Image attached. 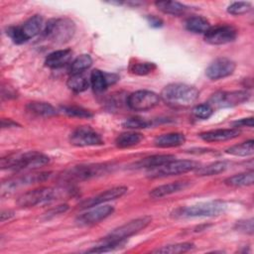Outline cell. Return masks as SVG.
Segmentation results:
<instances>
[{
    "mask_svg": "<svg viewBox=\"0 0 254 254\" xmlns=\"http://www.w3.org/2000/svg\"><path fill=\"white\" fill-rule=\"evenodd\" d=\"M186 142V137L183 133L173 132L159 135L154 140V145L159 148H173L182 146Z\"/></svg>",
    "mask_w": 254,
    "mask_h": 254,
    "instance_id": "cell-23",
    "label": "cell"
},
{
    "mask_svg": "<svg viewBox=\"0 0 254 254\" xmlns=\"http://www.w3.org/2000/svg\"><path fill=\"white\" fill-rule=\"evenodd\" d=\"M51 176V172H39V173H31V174H25L20 177L9 179L1 184V195H8L15 191L16 190L43 183L47 181Z\"/></svg>",
    "mask_w": 254,
    "mask_h": 254,
    "instance_id": "cell-9",
    "label": "cell"
},
{
    "mask_svg": "<svg viewBox=\"0 0 254 254\" xmlns=\"http://www.w3.org/2000/svg\"><path fill=\"white\" fill-rule=\"evenodd\" d=\"M254 183V172L251 170L249 172L240 173L228 177L224 180V184L229 187H248L252 186Z\"/></svg>",
    "mask_w": 254,
    "mask_h": 254,
    "instance_id": "cell-27",
    "label": "cell"
},
{
    "mask_svg": "<svg viewBox=\"0 0 254 254\" xmlns=\"http://www.w3.org/2000/svg\"><path fill=\"white\" fill-rule=\"evenodd\" d=\"M151 221H152V218L147 215L132 219L124 223L123 225H120L119 227L110 231L104 240H110V241L126 240L127 238L145 229L151 223Z\"/></svg>",
    "mask_w": 254,
    "mask_h": 254,
    "instance_id": "cell-10",
    "label": "cell"
},
{
    "mask_svg": "<svg viewBox=\"0 0 254 254\" xmlns=\"http://www.w3.org/2000/svg\"><path fill=\"white\" fill-rule=\"evenodd\" d=\"M214 109L208 103L197 104L192 108V114L198 119H208L213 114Z\"/></svg>",
    "mask_w": 254,
    "mask_h": 254,
    "instance_id": "cell-39",
    "label": "cell"
},
{
    "mask_svg": "<svg viewBox=\"0 0 254 254\" xmlns=\"http://www.w3.org/2000/svg\"><path fill=\"white\" fill-rule=\"evenodd\" d=\"M75 33L74 22L66 17L51 19L45 27L44 34L56 44H64L70 41Z\"/></svg>",
    "mask_w": 254,
    "mask_h": 254,
    "instance_id": "cell-5",
    "label": "cell"
},
{
    "mask_svg": "<svg viewBox=\"0 0 254 254\" xmlns=\"http://www.w3.org/2000/svg\"><path fill=\"white\" fill-rule=\"evenodd\" d=\"M156 67L157 66L154 63H149V62L136 63L130 66V71L137 75H146L151 73L153 70H155Z\"/></svg>",
    "mask_w": 254,
    "mask_h": 254,
    "instance_id": "cell-37",
    "label": "cell"
},
{
    "mask_svg": "<svg viewBox=\"0 0 254 254\" xmlns=\"http://www.w3.org/2000/svg\"><path fill=\"white\" fill-rule=\"evenodd\" d=\"M43 17L34 15L25 21L21 26H12L7 29V35L15 44H23L37 36L43 28Z\"/></svg>",
    "mask_w": 254,
    "mask_h": 254,
    "instance_id": "cell-8",
    "label": "cell"
},
{
    "mask_svg": "<svg viewBox=\"0 0 254 254\" xmlns=\"http://www.w3.org/2000/svg\"><path fill=\"white\" fill-rule=\"evenodd\" d=\"M16 126H20L17 122L13 121L12 119L9 118H3L1 120V128L5 129V128H12V127H16Z\"/></svg>",
    "mask_w": 254,
    "mask_h": 254,
    "instance_id": "cell-43",
    "label": "cell"
},
{
    "mask_svg": "<svg viewBox=\"0 0 254 254\" xmlns=\"http://www.w3.org/2000/svg\"><path fill=\"white\" fill-rule=\"evenodd\" d=\"M118 77L114 74L105 73L99 69H93L90 73V85L96 92H101L107 88V86L111 83H114Z\"/></svg>",
    "mask_w": 254,
    "mask_h": 254,
    "instance_id": "cell-20",
    "label": "cell"
},
{
    "mask_svg": "<svg viewBox=\"0 0 254 254\" xmlns=\"http://www.w3.org/2000/svg\"><path fill=\"white\" fill-rule=\"evenodd\" d=\"M92 64V59L89 55H80L75 60H73L69 66V72L71 74L82 73L84 70L88 69Z\"/></svg>",
    "mask_w": 254,
    "mask_h": 254,
    "instance_id": "cell-32",
    "label": "cell"
},
{
    "mask_svg": "<svg viewBox=\"0 0 254 254\" xmlns=\"http://www.w3.org/2000/svg\"><path fill=\"white\" fill-rule=\"evenodd\" d=\"M253 117H248V118H242L239 120L234 121L233 127L234 128H238V127H253Z\"/></svg>",
    "mask_w": 254,
    "mask_h": 254,
    "instance_id": "cell-42",
    "label": "cell"
},
{
    "mask_svg": "<svg viewBox=\"0 0 254 254\" xmlns=\"http://www.w3.org/2000/svg\"><path fill=\"white\" fill-rule=\"evenodd\" d=\"M114 211V207L109 204L96 205L90 207L89 210L81 213L75 219V222L80 226L93 225L100 222L101 220L110 216Z\"/></svg>",
    "mask_w": 254,
    "mask_h": 254,
    "instance_id": "cell-15",
    "label": "cell"
},
{
    "mask_svg": "<svg viewBox=\"0 0 254 254\" xmlns=\"http://www.w3.org/2000/svg\"><path fill=\"white\" fill-rule=\"evenodd\" d=\"M235 227L237 230H239L241 232H244L247 234H252L253 233V219L250 218V219H246V220L237 221Z\"/></svg>",
    "mask_w": 254,
    "mask_h": 254,
    "instance_id": "cell-40",
    "label": "cell"
},
{
    "mask_svg": "<svg viewBox=\"0 0 254 254\" xmlns=\"http://www.w3.org/2000/svg\"><path fill=\"white\" fill-rule=\"evenodd\" d=\"M27 108L29 111H31L37 115L44 116V117H50V116H54L57 114L56 108L47 102L33 101L27 105Z\"/></svg>",
    "mask_w": 254,
    "mask_h": 254,
    "instance_id": "cell-31",
    "label": "cell"
},
{
    "mask_svg": "<svg viewBox=\"0 0 254 254\" xmlns=\"http://www.w3.org/2000/svg\"><path fill=\"white\" fill-rule=\"evenodd\" d=\"M127 190L128 189L124 186L113 187V188L108 189L94 196L86 198L85 200L80 202L79 207L82 209H85V208H90V207H93L96 205L104 204L107 201H110V200H113V199L123 196L127 192Z\"/></svg>",
    "mask_w": 254,
    "mask_h": 254,
    "instance_id": "cell-17",
    "label": "cell"
},
{
    "mask_svg": "<svg viewBox=\"0 0 254 254\" xmlns=\"http://www.w3.org/2000/svg\"><path fill=\"white\" fill-rule=\"evenodd\" d=\"M72 57V51L63 49L49 54L45 60V64L50 68H60L67 64Z\"/></svg>",
    "mask_w": 254,
    "mask_h": 254,
    "instance_id": "cell-21",
    "label": "cell"
},
{
    "mask_svg": "<svg viewBox=\"0 0 254 254\" xmlns=\"http://www.w3.org/2000/svg\"><path fill=\"white\" fill-rule=\"evenodd\" d=\"M66 84L68 88L71 89L72 91L82 92L89 87L90 81L82 73H78V74H71L68 77Z\"/></svg>",
    "mask_w": 254,
    "mask_h": 254,
    "instance_id": "cell-33",
    "label": "cell"
},
{
    "mask_svg": "<svg viewBox=\"0 0 254 254\" xmlns=\"http://www.w3.org/2000/svg\"><path fill=\"white\" fill-rule=\"evenodd\" d=\"M126 240H120V241H110L105 240V242L101 245H97L92 247L91 249H88L86 252L88 253H104V252H111L119 249L125 244Z\"/></svg>",
    "mask_w": 254,
    "mask_h": 254,
    "instance_id": "cell-34",
    "label": "cell"
},
{
    "mask_svg": "<svg viewBox=\"0 0 254 254\" xmlns=\"http://www.w3.org/2000/svg\"><path fill=\"white\" fill-rule=\"evenodd\" d=\"M67 209H68V205L67 204H61V205H58V206L48 210L46 212L45 216H46V218H51V217H53L55 215H59L61 213L65 212Z\"/></svg>",
    "mask_w": 254,
    "mask_h": 254,
    "instance_id": "cell-41",
    "label": "cell"
},
{
    "mask_svg": "<svg viewBox=\"0 0 254 254\" xmlns=\"http://www.w3.org/2000/svg\"><path fill=\"white\" fill-rule=\"evenodd\" d=\"M176 157L170 154H161V155H152L141 159L140 161L133 164L134 169H155L165 165L166 163L175 160Z\"/></svg>",
    "mask_w": 254,
    "mask_h": 254,
    "instance_id": "cell-22",
    "label": "cell"
},
{
    "mask_svg": "<svg viewBox=\"0 0 254 254\" xmlns=\"http://www.w3.org/2000/svg\"><path fill=\"white\" fill-rule=\"evenodd\" d=\"M227 204L222 200H211L198 202L196 204L181 207L176 210L178 217H213L223 214Z\"/></svg>",
    "mask_w": 254,
    "mask_h": 254,
    "instance_id": "cell-6",
    "label": "cell"
},
{
    "mask_svg": "<svg viewBox=\"0 0 254 254\" xmlns=\"http://www.w3.org/2000/svg\"><path fill=\"white\" fill-rule=\"evenodd\" d=\"M250 93L247 90L234 91H218L211 95L208 104L214 108L233 107L248 101Z\"/></svg>",
    "mask_w": 254,
    "mask_h": 254,
    "instance_id": "cell-11",
    "label": "cell"
},
{
    "mask_svg": "<svg viewBox=\"0 0 254 254\" xmlns=\"http://www.w3.org/2000/svg\"><path fill=\"white\" fill-rule=\"evenodd\" d=\"M194 248V244L190 242H183V243H176L171 245L162 246L153 250V253H163V254H179L190 251Z\"/></svg>",
    "mask_w": 254,
    "mask_h": 254,
    "instance_id": "cell-30",
    "label": "cell"
},
{
    "mask_svg": "<svg viewBox=\"0 0 254 254\" xmlns=\"http://www.w3.org/2000/svg\"><path fill=\"white\" fill-rule=\"evenodd\" d=\"M226 154L236 157H247L254 153V141L248 140L237 145H233L225 150Z\"/></svg>",
    "mask_w": 254,
    "mask_h": 254,
    "instance_id": "cell-29",
    "label": "cell"
},
{
    "mask_svg": "<svg viewBox=\"0 0 254 254\" xmlns=\"http://www.w3.org/2000/svg\"><path fill=\"white\" fill-rule=\"evenodd\" d=\"M69 142L76 147L99 146L103 144L101 136L90 126H78L69 135Z\"/></svg>",
    "mask_w": 254,
    "mask_h": 254,
    "instance_id": "cell-13",
    "label": "cell"
},
{
    "mask_svg": "<svg viewBox=\"0 0 254 254\" xmlns=\"http://www.w3.org/2000/svg\"><path fill=\"white\" fill-rule=\"evenodd\" d=\"M122 125L123 127L127 129H132V130L144 129V128L150 127L152 125V121L142 117H131V118H128L126 121H124Z\"/></svg>",
    "mask_w": 254,
    "mask_h": 254,
    "instance_id": "cell-36",
    "label": "cell"
},
{
    "mask_svg": "<svg viewBox=\"0 0 254 254\" xmlns=\"http://www.w3.org/2000/svg\"><path fill=\"white\" fill-rule=\"evenodd\" d=\"M63 111L70 116V117H78V118H91L93 116L92 112L77 105H68V106H64Z\"/></svg>",
    "mask_w": 254,
    "mask_h": 254,
    "instance_id": "cell-35",
    "label": "cell"
},
{
    "mask_svg": "<svg viewBox=\"0 0 254 254\" xmlns=\"http://www.w3.org/2000/svg\"><path fill=\"white\" fill-rule=\"evenodd\" d=\"M236 68L235 63L228 58L214 60L206 68L205 74L211 80H218L231 75Z\"/></svg>",
    "mask_w": 254,
    "mask_h": 254,
    "instance_id": "cell-16",
    "label": "cell"
},
{
    "mask_svg": "<svg viewBox=\"0 0 254 254\" xmlns=\"http://www.w3.org/2000/svg\"><path fill=\"white\" fill-rule=\"evenodd\" d=\"M251 8H252V6H251L250 2L239 1V2L231 3L227 8V12L231 15L239 16V15H243L245 13H248L251 10Z\"/></svg>",
    "mask_w": 254,
    "mask_h": 254,
    "instance_id": "cell-38",
    "label": "cell"
},
{
    "mask_svg": "<svg viewBox=\"0 0 254 254\" xmlns=\"http://www.w3.org/2000/svg\"><path fill=\"white\" fill-rule=\"evenodd\" d=\"M155 6L159 11L173 16L183 15L189 10L188 6L177 1H157L155 2Z\"/></svg>",
    "mask_w": 254,
    "mask_h": 254,
    "instance_id": "cell-25",
    "label": "cell"
},
{
    "mask_svg": "<svg viewBox=\"0 0 254 254\" xmlns=\"http://www.w3.org/2000/svg\"><path fill=\"white\" fill-rule=\"evenodd\" d=\"M13 216H14V211H12V210H10V209H8V210H3V211L1 212V221L3 222V221H5V220H7V219L12 218Z\"/></svg>",
    "mask_w": 254,
    "mask_h": 254,
    "instance_id": "cell-45",
    "label": "cell"
},
{
    "mask_svg": "<svg viewBox=\"0 0 254 254\" xmlns=\"http://www.w3.org/2000/svg\"><path fill=\"white\" fill-rule=\"evenodd\" d=\"M147 19H148L149 24H150L152 27L158 28V27L163 26V21H162V19H160V18H158V17H156V16H148Z\"/></svg>",
    "mask_w": 254,
    "mask_h": 254,
    "instance_id": "cell-44",
    "label": "cell"
},
{
    "mask_svg": "<svg viewBox=\"0 0 254 254\" xmlns=\"http://www.w3.org/2000/svg\"><path fill=\"white\" fill-rule=\"evenodd\" d=\"M190 185V182H188V181H178V182L162 185L153 189L150 191V196L153 198H161V197L182 191L187 188H189Z\"/></svg>",
    "mask_w": 254,
    "mask_h": 254,
    "instance_id": "cell-19",
    "label": "cell"
},
{
    "mask_svg": "<svg viewBox=\"0 0 254 254\" xmlns=\"http://www.w3.org/2000/svg\"><path fill=\"white\" fill-rule=\"evenodd\" d=\"M199 167H200L199 163L193 160H176L175 159L166 163L161 167L148 170L147 176L150 179L178 176V175L189 173L190 171H194Z\"/></svg>",
    "mask_w": 254,
    "mask_h": 254,
    "instance_id": "cell-7",
    "label": "cell"
},
{
    "mask_svg": "<svg viewBox=\"0 0 254 254\" xmlns=\"http://www.w3.org/2000/svg\"><path fill=\"white\" fill-rule=\"evenodd\" d=\"M143 138H144L143 134L136 131L124 132L116 137L115 145L121 149L130 148L138 145L143 140Z\"/></svg>",
    "mask_w": 254,
    "mask_h": 254,
    "instance_id": "cell-26",
    "label": "cell"
},
{
    "mask_svg": "<svg viewBox=\"0 0 254 254\" xmlns=\"http://www.w3.org/2000/svg\"><path fill=\"white\" fill-rule=\"evenodd\" d=\"M241 131L238 128H226V129H215L205 131L199 134V138L205 142H222L232 140L239 137Z\"/></svg>",
    "mask_w": 254,
    "mask_h": 254,
    "instance_id": "cell-18",
    "label": "cell"
},
{
    "mask_svg": "<svg viewBox=\"0 0 254 254\" xmlns=\"http://www.w3.org/2000/svg\"><path fill=\"white\" fill-rule=\"evenodd\" d=\"M160 95L151 90H137L127 97V105L134 111H147L159 105Z\"/></svg>",
    "mask_w": 254,
    "mask_h": 254,
    "instance_id": "cell-12",
    "label": "cell"
},
{
    "mask_svg": "<svg viewBox=\"0 0 254 254\" xmlns=\"http://www.w3.org/2000/svg\"><path fill=\"white\" fill-rule=\"evenodd\" d=\"M113 166L107 163L100 164H86L71 167L65 170L60 179L67 183H75L90 180L93 178H98L108 174L112 170Z\"/></svg>",
    "mask_w": 254,
    "mask_h": 254,
    "instance_id": "cell-4",
    "label": "cell"
},
{
    "mask_svg": "<svg viewBox=\"0 0 254 254\" xmlns=\"http://www.w3.org/2000/svg\"><path fill=\"white\" fill-rule=\"evenodd\" d=\"M230 162L228 161H217L214 163H211L204 167H199L195 170V174L200 177L205 176H215L220 173L225 172L230 167Z\"/></svg>",
    "mask_w": 254,
    "mask_h": 254,
    "instance_id": "cell-28",
    "label": "cell"
},
{
    "mask_svg": "<svg viewBox=\"0 0 254 254\" xmlns=\"http://www.w3.org/2000/svg\"><path fill=\"white\" fill-rule=\"evenodd\" d=\"M237 37V30L231 25H217L210 27L204 34V41L210 45L219 46L233 42Z\"/></svg>",
    "mask_w": 254,
    "mask_h": 254,
    "instance_id": "cell-14",
    "label": "cell"
},
{
    "mask_svg": "<svg viewBox=\"0 0 254 254\" xmlns=\"http://www.w3.org/2000/svg\"><path fill=\"white\" fill-rule=\"evenodd\" d=\"M199 91L187 83H170L161 91V99L172 107H188L196 101Z\"/></svg>",
    "mask_w": 254,
    "mask_h": 254,
    "instance_id": "cell-1",
    "label": "cell"
},
{
    "mask_svg": "<svg viewBox=\"0 0 254 254\" xmlns=\"http://www.w3.org/2000/svg\"><path fill=\"white\" fill-rule=\"evenodd\" d=\"M71 188H38L22 193L16 203L20 207H32L43 203H49L65 195L72 194Z\"/></svg>",
    "mask_w": 254,
    "mask_h": 254,
    "instance_id": "cell-2",
    "label": "cell"
},
{
    "mask_svg": "<svg viewBox=\"0 0 254 254\" xmlns=\"http://www.w3.org/2000/svg\"><path fill=\"white\" fill-rule=\"evenodd\" d=\"M50 162V158L40 152L30 151L25 153H17L8 155L1 159L2 170H33L41 168Z\"/></svg>",
    "mask_w": 254,
    "mask_h": 254,
    "instance_id": "cell-3",
    "label": "cell"
},
{
    "mask_svg": "<svg viewBox=\"0 0 254 254\" xmlns=\"http://www.w3.org/2000/svg\"><path fill=\"white\" fill-rule=\"evenodd\" d=\"M186 29L194 34H205L210 29L209 21L202 16H191L185 23Z\"/></svg>",
    "mask_w": 254,
    "mask_h": 254,
    "instance_id": "cell-24",
    "label": "cell"
}]
</instances>
